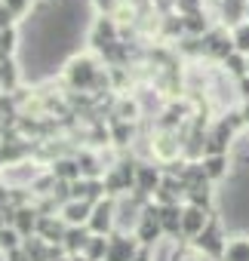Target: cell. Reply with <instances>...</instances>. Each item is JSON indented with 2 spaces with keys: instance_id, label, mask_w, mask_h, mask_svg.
I'll return each instance as SVG.
<instances>
[{
  "instance_id": "cell-1",
  "label": "cell",
  "mask_w": 249,
  "mask_h": 261,
  "mask_svg": "<svg viewBox=\"0 0 249 261\" xmlns=\"http://www.w3.org/2000/svg\"><path fill=\"white\" fill-rule=\"evenodd\" d=\"M108 77H111V71L102 68L95 53H74L62 71V80L71 92H92V95H98L102 83L108 86Z\"/></svg>"
},
{
  "instance_id": "cell-2",
  "label": "cell",
  "mask_w": 249,
  "mask_h": 261,
  "mask_svg": "<svg viewBox=\"0 0 249 261\" xmlns=\"http://www.w3.org/2000/svg\"><path fill=\"white\" fill-rule=\"evenodd\" d=\"M148 157L160 166H172L185 157V139L179 129H154L148 139Z\"/></svg>"
},
{
  "instance_id": "cell-3",
  "label": "cell",
  "mask_w": 249,
  "mask_h": 261,
  "mask_svg": "<svg viewBox=\"0 0 249 261\" xmlns=\"http://www.w3.org/2000/svg\"><path fill=\"white\" fill-rule=\"evenodd\" d=\"M163 178H166V169H163L160 163L142 160V163H139V172H136V191H133V194H139L142 200H154V194L160 191Z\"/></svg>"
},
{
  "instance_id": "cell-4",
  "label": "cell",
  "mask_w": 249,
  "mask_h": 261,
  "mask_svg": "<svg viewBox=\"0 0 249 261\" xmlns=\"http://www.w3.org/2000/svg\"><path fill=\"white\" fill-rule=\"evenodd\" d=\"M86 227H89L92 237H111V233H117V200L105 197L102 203H95Z\"/></svg>"
},
{
  "instance_id": "cell-5",
  "label": "cell",
  "mask_w": 249,
  "mask_h": 261,
  "mask_svg": "<svg viewBox=\"0 0 249 261\" xmlns=\"http://www.w3.org/2000/svg\"><path fill=\"white\" fill-rule=\"evenodd\" d=\"M231 53H237V49H234V40H231V31L221 28V25H215V28L203 37V62L221 65Z\"/></svg>"
},
{
  "instance_id": "cell-6",
  "label": "cell",
  "mask_w": 249,
  "mask_h": 261,
  "mask_svg": "<svg viewBox=\"0 0 249 261\" xmlns=\"http://www.w3.org/2000/svg\"><path fill=\"white\" fill-rule=\"evenodd\" d=\"M212 215H215V212H206V209H197V206H188V203H185V209H182V240H185V243H194V240L209 227Z\"/></svg>"
},
{
  "instance_id": "cell-7",
  "label": "cell",
  "mask_w": 249,
  "mask_h": 261,
  "mask_svg": "<svg viewBox=\"0 0 249 261\" xmlns=\"http://www.w3.org/2000/svg\"><path fill=\"white\" fill-rule=\"evenodd\" d=\"M108 261H136V255H139V240L133 237V233H111L108 237Z\"/></svg>"
},
{
  "instance_id": "cell-8",
  "label": "cell",
  "mask_w": 249,
  "mask_h": 261,
  "mask_svg": "<svg viewBox=\"0 0 249 261\" xmlns=\"http://www.w3.org/2000/svg\"><path fill=\"white\" fill-rule=\"evenodd\" d=\"M46 169L56 175V181H68V185H74L77 178H83V175H80L77 154H62V157H53V160L46 163Z\"/></svg>"
},
{
  "instance_id": "cell-9",
  "label": "cell",
  "mask_w": 249,
  "mask_h": 261,
  "mask_svg": "<svg viewBox=\"0 0 249 261\" xmlns=\"http://www.w3.org/2000/svg\"><path fill=\"white\" fill-rule=\"evenodd\" d=\"M68 233V224L62 221V215H40V224H37V237L49 246H62Z\"/></svg>"
},
{
  "instance_id": "cell-10",
  "label": "cell",
  "mask_w": 249,
  "mask_h": 261,
  "mask_svg": "<svg viewBox=\"0 0 249 261\" xmlns=\"http://www.w3.org/2000/svg\"><path fill=\"white\" fill-rule=\"evenodd\" d=\"M62 221L68 227H86L89 224V215H92V203H83V200H68L62 209H59Z\"/></svg>"
},
{
  "instance_id": "cell-11",
  "label": "cell",
  "mask_w": 249,
  "mask_h": 261,
  "mask_svg": "<svg viewBox=\"0 0 249 261\" xmlns=\"http://www.w3.org/2000/svg\"><path fill=\"white\" fill-rule=\"evenodd\" d=\"M200 169L206 175V181L218 185L231 175V154H215V157H203L200 160Z\"/></svg>"
},
{
  "instance_id": "cell-12",
  "label": "cell",
  "mask_w": 249,
  "mask_h": 261,
  "mask_svg": "<svg viewBox=\"0 0 249 261\" xmlns=\"http://www.w3.org/2000/svg\"><path fill=\"white\" fill-rule=\"evenodd\" d=\"M37 224H40V209H37V203H31V206H22V209H16V218H13V227L22 233V240H28V237H37Z\"/></svg>"
},
{
  "instance_id": "cell-13",
  "label": "cell",
  "mask_w": 249,
  "mask_h": 261,
  "mask_svg": "<svg viewBox=\"0 0 249 261\" xmlns=\"http://www.w3.org/2000/svg\"><path fill=\"white\" fill-rule=\"evenodd\" d=\"M221 261H249V230H234L228 237Z\"/></svg>"
},
{
  "instance_id": "cell-14",
  "label": "cell",
  "mask_w": 249,
  "mask_h": 261,
  "mask_svg": "<svg viewBox=\"0 0 249 261\" xmlns=\"http://www.w3.org/2000/svg\"><path fill=\"white\" fill-rule=\"evenodd\" d=\"M182 206H160V227L166 240H182Z\"/></svg>"
},
{
  "instance_id": "cell-15",
  "label": "cell",
  "mask_w": 249,
  "mask_h": 261,
  "mask_svg": "<svg viewBox=\"0 0 249 261\" xmlns=\"http://www.w3.org/2000/svg\"><path fill=\"white\" fill-rule=\"evenodd\" d=\"M182 19H185V37H206V34L215 28V19H212L206 10L188 13V16H182Z\"/></svg>"
},
{
  "instance_id": "cell-16",
  "label": "cell",
  "mask_w": 249,
  "mask_h": 261,
  "mask_svg": "<svg viewBox=\"0 0 249 261\" xmlns=\"http://www.w3.org/2000/svg\"><path fill=\"white\" fill-rule=\"evenodd\" d=\"M89 240H92L89 227H68V233H65V240H62V249H65L68 258H74V255H83V252H86Z\"/></svg>"
},
{
  "instance_id": "cell-17",
  "label": "cell",
  "mask_w": 249,
  "mask_h": 261,
  "mask_svg": "<svg viewBox=\"0 0 249 261\" xmlns=\"http://www.w3.org/2000/svg\"><path fill=\"white\" fill-rule=\"evenodd\" d=\"M108 133H111V145L114 148H133V142H136V123L114 120L108 126Z\"/></svg>"
},
{
  "instance_id": "cell-18",
  "label": "cell",
  "mask_w": 249,
  "mask_h": 261,
  "mask_svg": "<svg viewBox=\"0 0 249 261\" xmlns=\"http://www.w3.org/2000/svg\"><path fill=\"white\" fill-rule=\"evenodd\" d=\"M19 53V25L0 31V62H13Z\"/></svg>"
},
{
  "instance_id": "cell-19",
  "label": "cell",
  "mask_w": 249,
  "mask_h": 261,
  "mask_svg": "<svg viewBox=\"0 0 249 261\" xmlns=\"http://www.w3.org/2000/svg\"><path fill=\"white\" fill-rule=\"evenodd\" d=\"M218 68H221V71H225V74H228L234 83H237V80H243V77H246L249 59H246V56H240V53H231V56H228V59H225Z\"/></svg>"
},
{
  "instance_id": "cell-20",
  "label": "cell",
  "mask_w": 249,
  "mask_h": 261,
  "mask_svg": "<svg viewBox=\"0 0 249 261\" xmlns=\"http://www.w3.org/2000/svg\"><path fill=\"white\" fill-rule=\"evenodd\" d=\"M22 233L16 230V227H4V230H0V255H10V252H16V249H22Z\"/></svg>"
},
{
  "instance_id": "cell-21",
  "label": "cell",
  "mask_w": 249,
  "mask_h": 261,
  "mask_svg": "<svg viewBox=\"0 0 249 261\" xmlns=\"http://www.w3.org/2000/svg\"><path fill=\"white\" fill-rule=\"evenodd\" d=\"M108 246H111V243H108V237H92L83 255H86L89 261H108Z\"/></svg>"
},
{
  "instance_id": "cell-22",
  "label": "cell",
  "mask_w": 249,
  "mask_h": 261,
  "mask_svg": "<svg viewBox=\"0 0 249 261\" xmlns=\"http://www.w3.org/2000/svg\"><path fill=\"white\" fill-rule=\"evenodd\" d=\"M231 40H234V49H237L240 56H246V59H249V22L237 25V28L231 31Z\"/></svg>"
},
{
  "instance_id": "cell-23",
  "label": "cell",
  "mask_w": 249,
  "mask_h": 261,
  "mask_svg": "<svg viewBox=\"0 0 249 261\" xmlns=\"http://www.w3.org/2000/svg\"><path fill=\"white\" fill-rule=\"evenodd\" d=\"M10 13H13V19H28L31 16V7H34V0H0Z\"/></svg>"
},
{
  "instance_id": "cell-24",
  "label": "cell",
  "mask_w": 249,
  "mask_h": 261,
  "mask_svg": "<svg viewBox=\"0 0 249 261\" xmlns=\"http://www.w3.org/2000/svg\"><path fill=\"white\" fill-rule=\"evenodd\" d=\"M136 261H157V258H154V249H145V246H142L139 255H136Z\"/></svg>"
},
{
  "instance_id": "cell-25",
  "label": "cell",
  "mask_w": 249,
  "mask_h": 261,
  "mask_svg": "<svg viewBox=\"0 0 249 261\" xmlns=\"http://www.w3.org/2000/svg\"><path fill=\"white\" fill-rule=\"evenodd\" d=\"M4 169H7V160H4V151H0V175H4Z\"/></svg>"
},
{
  "instance_id": "cell-26",
  "label": "cell",
  "mask_w": 249,
  "mask_h": 261,
  "mask_svg": "<svg viewBox=\"0 0 249 261\" xmlns=\"http://www.w3.org/2000/svg\"><path fill=\"white\" fill-rule=\"evenodd\" d=\"M71 261H89V258H86V255H74Z\"/></svg>"
}]
</instances>
